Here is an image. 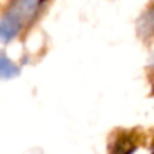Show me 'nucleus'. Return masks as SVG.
I'll use <instances>...</instances> for the list:
<instances>
[{"instance_id":"2","label":"nucleus","mask_w":154,"mask_h":154,"mask_svg":"<svg viewBox=\"0 0 154 154\" xmlns=\"http://www.w3.org/2000/svg\"><path fill=\"white\" fill-rule=\"evenodd\" d=\"M41 2L42 0H12L11 8L17 11L26 22L37 12L41 6Z\"/></svg>"},{"instance_id":"1","label":"nucleus","mask_w":154,"mask_h":154,"mask_svg":"<svg viewBox=\"0 0 154 154\" xmlns=\"http://www.w3.org/2000/svg\"><path fill=\"white\" fill-rule=\"evenodd\" d=\"M23 23L25 19L12 8L4 12V15L0 18V41L3 44L11 42L15 37H18Z\"/></svg>"},{"instance_id":"3","label":"nucleus","mask_w":154,"mask_h":154,"mask_svg":"<svg viewBox=\"0 0 154 154\" xmlns=\"http://www.w3.org/2000/svg\"><path fill=\"white\" fill-rule=\"evenodd\" d=\"M19 67L3 51H0V81L14 79L19 75Z\"/></svg>"}]
</instances>
